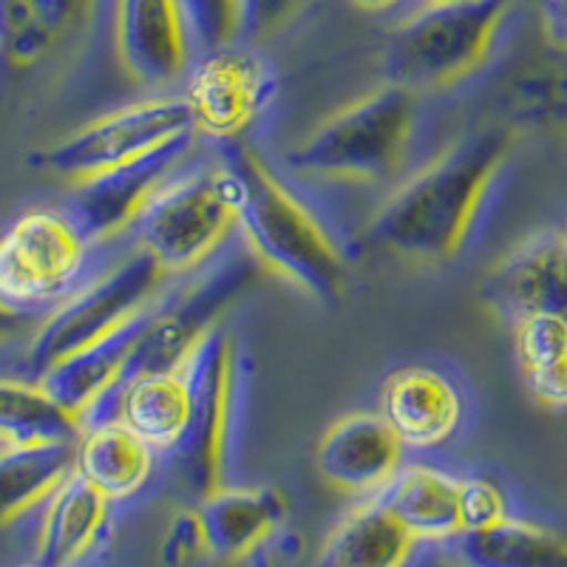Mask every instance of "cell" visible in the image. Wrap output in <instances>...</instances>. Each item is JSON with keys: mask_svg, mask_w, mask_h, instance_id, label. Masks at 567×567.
<instances>
[{"mask_svg": "<svg viewBox=\"0 0 567 567\" xmlns=\"http://www.w3.org/2000/svg\"><path fill=\"white\" fill-rule=\"evenodd\" d=\"M514 131L494 125L452 142L383 199L369 221V239L425 265L457 258L514 151Z\"/></svg>", "mask_w": 567, "mask_h": 567, "instance_id": "obj_1", "label": "cell"}, {"mask_svg": "<svg viewBox=\"0 0 567 567\" xmlns=\"http://www.w3.org/2000/svg\"><path fill=\"white\" fill-rule=\"evenodd\" d=\"M219 162L236 190V230L261 270L321 303L341 301L347 258L318 213L245 140L221 142Z\"/></svg>", "mask_w": 567, "mask_h": 567, "instance_id": "obj_2", "label": "cell"}, {"mask_svg": "<svg viewBox=\"0 0 567 567\" xmlns=\"http://www.w3.org/2000/svg\"><path fill=\"white\" fill-rule=\"evenodd\" d=\"M417 94L383 83L316 125L287 156L296 174L336 182L392 179L412 151Z\"/></svg>", "mask_w": 567, "mask_h": 567, "instance_id": "obj_3", "label": "cell"}, {"mask_svg": "<svg viewBox=\"0 0 567 567\" xmlns=\"http://www.w3.org/2000/svg\"><path fill=\"white\" fill-rule=\"evenodd\" d=\"M516 3L519 0H449L412 9L389 40L386 83L417 97L463 83L491 58Z\"/></svg>", "mask_w": 567, "mask_h": 567, "instance_id": "obj_4", "label": "cell"}, {"mask_svg": "<svg viewBox=\"0 0 567 567\" xmlns=\"http://www.w3.org/2000/svg\"><path fill=\"white\" fill-rule=\"evenodd\" d=\"M165 281L168 272L142 247H134L49 310L27 349L29 374L38 378L65 354L148 316L168 290Z\"/></svg>", "mask_w": 567, "mask_h": 567, "instance_id": "obj_5", "label": "cell"}, {"mask_svg": "<svg viewBox=\"0 0 567 567\" xmlns=\"http://www.w3.org/2000/svg\"><path fill=\"white\" fill-rule=\"evenodd\" d=\"M134 230L136 247L168 278L190 276L207 265L236 230V190L225 165L176 171L151 196Z\"/></svg>", "mask_w": 567, "mask_h": 567, "instance_id": "obj_6", "label": "cell"}, {"mask_svg": "<svg viewBox=\"0 0 567 567\" xmlns=\"http://www.w3.org/2000/svg\"><path fill=\"white\" fill-rule=\"evenodd\" d=\"M185 363L194 400L190 423L174 454L185 485L202 499L227 485L241 425L245 361L225 329H213Z\"/></svg>", "mask_w": 567, "mask_h": 567, "instance_id": "obj_7", "label": "cell"}, {"mask_svg": "<svg viewBox=\"0 0 567 567\" xmlns=\"http://www.w3.org/2000/svg\"><path fill=\"white\" fill-rule=\"evenodd\" d=\"M196 128L182 94H156L120 105L109 114L80 125L52 148L43 151L40 165L74 182L128 168L182 142H194Z\"/></svg>", "mask_w": 567, "mask_h": 567, "instance_id": "obj_8", "label": "cell"}, {"mask_svg": "<svg viewBox=\"0 0 567 567\" xmlns=\"http://www.w3.org/2000/svg\"><path fill=\"white\" fill-rule=\"evenodd\" d=\"M91 241L63 207H29L0 233V310L29 316L63 301L80 281Z\"/></svg>", "mask_w": 567, "mask_h": 567, "instance_id": "obj_9", "label": "cell"}, {"mask_svg": "<svg viewBox=\"0 0 567 567\" xmlns=\"http://www.w3.org/2000/svg\"><path fill=\"white\" fill-rule=\"evenodd\" d=\"M213 258L190 272L179 290H165L154 310L145 316L131 374L168 369L185 361L213 329H219L221 316L265 272L247 250H233L219 261Z\"/></svg>", "mask_w": 567, "mask_h": 567, "instance_id": "obj_10", "label": "cell"}, {"mask_svg": "<svg viewBox=\"0 0 567 567\" xmlns=\"http://www.w3.org/2000/svg\"><path fill=\"white\" fill-rule=\"evenodd\" d=\"M185 97L196 134L216 142L245 140L276 97V74L252 45L233 40L190 60Z\"/></svg>", "mask_w": 567, "mask_h": 567, "instance_id": "obj_11", "label": "cell"}, {"mask_svg": "<svg viewBox=\"0 0 567 567\" xmlns=\"http://www.w3.org/2000/svg\"><path fill=\"white\" fill-rule=\"evenodd\" d=\"M483 301L511 323L528 316L567 321V245L542 230L505 252L483 281Z\"/></svg>", "mask_w": 567, "mask_h": 567, "instance_id": "obj_12", "label": "cell"}, {"mask_svg": "<svg viewBox=\"0 0 567 567\" xmlns=\"http://www.w3.org/2000/svg\"><path fill=\"white\" fill-rule=\"evenodd\" d=\"M190 148H194V142H182V145L159 151L148 159L134 162L128 168L74 182L65 210L74 216L91 245L116 239L136 225L151 196L159 190L162 182L171 179L182 168Z\"/></svg>", "mask_w": 567, "mask_h": 567, "instance_id": "obj_13", "label": "cell"}, {"mask_svg": "<svg viewBox=\"0 0 567 567\" xmlns=\"http://www.w3.org/2000/svg\"><path fill=\"white\" fill-rule=\"evenodd\" d=\"M114 43L125 74L148 89L182 83L194 60L179 0H116Z\"/></svg>", "mask_w": 567, "mask_h": 567, "instance_id": "obj_14", "label": "cell"}, {"mask_svg": "<svg viewBox=\"0 0 567 567\" xmlns=\"http://www.w3.org/2000/svg\"><path fill=\"white\" fill-rule=\"evenodd\" d=\"M400 443L381 412H349L323 432L316 468L329 488L349 496L381 494L403 463Z\"/></svg>", "mask_w": 567, "mask_h": 567, "instance_id": "obj_15", "label": "cell"}, {"mask_svg": "<svg viewBox=\"0 0 567 567\" xmlns=\"http://www.w3.org/2000/svg\"><path fill=\"white\" fill-rule=\"evenodd\" d=\"M378 412L406 449L445 445L463 423L465 403L452 378L429 367L394 369L381 386Z\"/></svg>", "mask_w": 567, "mask_h": 567, "instance_id": "obj_16", "label": "cell"}, {"mask_svg": "<svg viewBox=\"0 0 567 567\" xmlns=\"http://www.w3.org/2000/svg\"><path fill=\"white\" fill-rule=\"evenodd\" d=\"M142 321L145 318L116 329L78 352L65 354L63 361L52 363L43 374H38L45 392L80 425L97 417L105 400H111V394L131 378Z\"/></svg>", "mask_w": 567, "mask_h": 567, "instance_id": "obj_17", "label": "cell"}, {"mask_svg": "<svg viewBox=\"0 0 567 567\" xmlns=\"http://www.w3.org/2000/svg\"><path fill=\"white\" fill-rule=\"evenodd\" d=\"M100 0H0V69L27 71L83 40Z\"/></svg>", "mask_w": 567, "mask_h": 567, "instance_id": "obj_18", "label": "cell"}, {"mask_svg": "<svg viewBox=\"0 0 567 567\" xmlns=\"http://www.w3.org/2000/svg\"><path fill=\"white\" fill-rule=\"evenodd\" d=\"M199 523L207 554L225 565L250 559L287 523V499L278 488L221 485L199 499Z\"/></svg>", "mask_w": 567, "mask_h": 567, "instance_id": "obj_19", "label": "cell"}, {"mask_svg": "<svg viewBox=\"0 0 567 567\" xmlns=\"http://www.w3.org/2000/svg\"><path fill=\"white\" fill-rule=\"evenodd\" d=\"M109 499L78 471L58 485L40 508L34 561L43 567H74L97 548L109 528Z\"/></svg>", "mask_w": 567, "mask_h": 567, "instance_id": "obj_20", "label": "cell"}, {"mask_svg": "<svg viewBox=\"0 0 567 567\" xmlns=\"http://www.w3.org/2000/svg\"><path fill=\"white\" fill-rule=\"evenodd\" d=\"M116 400L114 417L140 434L154 452H176L190 423V372L179 361L168 369L131 374L111 394Z\"/></svg>", "mask_w": 567, "mask_h": 567, "instance_id": "obj_21", "label": "cell"}, {"mask_svg": "<svg viewBox=\"0 0 567 567\" xmlns=\"http://www.w3.org/2000/svg\"><path fill=\"white\" fill-rule=\"evenodd\" d=\"M156 452L120 417H94L74 443V471L109 503L131 499L148 485Z\"/></svg>", "mask_w": 567, "mask_h": 567, "instance_id": "obj_22", "label": "cell"}, {"mask_svg": "<svg viewBox=\"0 0 567 567\" xmlns=\"http://www.w3.org/2000/svg\"><path fill=\"white\" fill-rule=\"evenodd\" d=\"M414 545L417 539L400 525L378 494L354 505L329 530L316 556V567H406Z\"/></svg>", "mask_w": 567, "mask_h": 567, "instance_id": "obj_23", "label": "cell"}, {"mask_svg": "<svg viewBox=\"0 0 567 567\" xmlns=\"http://www.w3.org/2000/svg\"><path fill=\"white\" fill-rule=\"evenodd\" d=\"M386 508L417 542H449L463 534L460 480L432 465H409L381 491Z\"/></svg>", "mask_w": 567, "mask_h": 567, "instance_id": "obj_24", "label": "cell"}, {"mask_svg": "<svg viewBox=\"0 0 567 567\" xmlns=\"http://www.w3.org/2000/svg\"><path fill=\"white\" fill-rule=\"evenodd\" d=\"M457 567H567V539L554 528L503 516L488 528L454 536Z\"/></svg>", "mask_w": 567, "mask_h": 567, "instance_id": "obj_25", "label": "cell"}, {"mask_svg": "<svg viewBox=\"0 0 567 567\" xmlns=\"http://www.w3.org/2000/svg\"><path fill=\"white\" fill-rule=\"evenodd\" d=\"M74 443L0 445V528L34 514L74 471Z\"/></svg>", "mask_w": 567, "mask_h": 567, "instance_id": "obj_26", "label": "cell"}, {"mask_svg": "<svg viewBox=\"0 0 567 567\" xmlns=\"http://www.w3.org/2000/svg\"><path fill=\"white\" fill-rule=\"evenodd\" d=\"M80 429L38 378H0V445L78 440Z\"/></svg>", "mask_w": 567, "mask_h": 567, "instance_id": "obj_27", "label": "cell"}, {"mask_svg": "<svg viewBox=\"0 0 567 567\" xmlns=\"http://www.w3.org/2000/svg\"><path fill=\"white\" fill-rule=\"evenodd\" d=\"M514 354L542 406L567 409V321L554 316L514 321Z\"/></svg>", "mask_w": 567, "mask_h": 567, "instance_id": "obj_28", "label": "cell"}, {"mask_svg": "<svg viewBox=\"0 0 567 567\" xmlns=\"http://www.w3.org/2000/svg\"><path fill=\"white\" fill-rule=\"evenodd\" d=\"M194 52L239 40V0H179Z\"/></svg>", "mask_w": 567, "mask_h": 567, "instance_id": "obj_29", "label": "cell"}, {"mask_svg": "<svg viewBox=\"0 0 567 567\" xmlns=\"http://www.w3.org/2000/svg\"><path fill=\"white\" fill-rule=\"evenodd\" d=\"M503 516H508V505H505V494L499 491V485L485 477L460 480V523H463V530L488 528V525L499 523Z\"/></svg>", "mask_w": 567, "mask_h": 567, "instance_id": "obj_30", "label": "cell"}, {"mask_svg": "<svg viewBox=\"0 0 567 567\" xmlns=\"http://www.w3.org/2000/svg\"><path fill=\"white\" fill-rule=\"evenodd\" d=\"M303 0H239V40H265L296 18Z\"/></svg>", "mask_w": 567, "mask_h": 567, "instance_id": "obj_31", "label": "cell"}, {"mask_svg": "<svg viewBox=\"0 0 567 567\" xmlns=\"http://www.w3.org/2000/svg\"><path fill=\"white\" fill-rule=\"evenodd\" d=\"M202 554H207V545L199 514L190 508L179 511V514L171 519L168 530H165V539H162V561L168 567H182L187 565V561L199 559Z\"/></svg>", "mask_w": 567, "mask_h": 567, "instance_id": "obj_32", "label": "cell"}, {"mask_svg": "<svg viewBox=\"0 0 567 567\" xmlns=\"http://www.w3.org/2000/svg\"><path fill=\"white\" fill-rule=\"evenodd\" d=\"M539 23L545 40L567 52V0H539Z\"/></svg>", "mask_w": 567, "mask_h": 567, "instance_id": "obj_33", "label": "cell"}, {"mask_svg": "<svg viewBox=\"0 0 567 567\" xmlns=\"http://www.w3.org/2000/svg\"><path fill=\"white\" fill-rule=\"evenodd\" d=\"M352 3L361 9V12L386 14V12H398L400 7H406L409 0H352ZM417 3H423V0H417Z\"/></svg>", "mask_w": 567, "mask_h": 567, "instance_id": "obj_34", "label": "cell"}, {"mask_svg": "<svg viewBox=\"0 0 567 567\" xmlns=\"http://www.w3.org/2000/svg\"><path fill=\"white\" fill-rule=\"evenodd\" d=\"M247 561H250V567H281L278 556L270 554V550H267V548L256 550V554H252Z\"/></svg>", "mask_w": 567, "mask_h": 567, "instance_id": "obj_35", "label": "cell"}, {"mask_svg": "<svg viewBox=\"0 0 567 567\" xmlns=\"http://www.w3.org/2000/svg\"><path fill=\"white\" fill-rule=\"evenodd\" d=\"M18 567H43V565H38V561H27V565H18Z\"/></svg>", "mask_w": 567, "mask_h": 567, "instance_id": "obj_36", "label": "cell"}, {"mask_svg": "<svg viewBox=\"0 0 567 567\" xmlns=\"http://www.w3.org/2000/svg\"><path fill=\"white\" fill-rule=\"evenodd\" d=\"M561 241H565V245H567V219H565V230H561Z\"/></svg>", "mask_w": 567, "mask_h": 567, "instance_id": "obj_37", "label": "cell"}, {"mask_svg": "<svg viewBox=\"0 0 567 567\" xmlns=\"http://www.w3.org/2000/svg\"><path fill=\"white\" fill-rule=\"evenodd\" d=\"M423 3H449V0H423Z\"/></svg>", "mask_w": 567, "mask_h": 567, "instance_id": "obj_38", "label": "cell"}]
</instances>
